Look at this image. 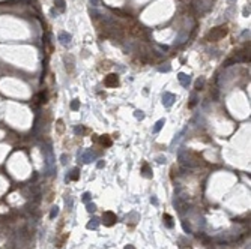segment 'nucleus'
<instances>
[{"instance_id": "7ed1b4c3", "label": "nucleus", "mask_w": 251, "mask_h": 249, "mask_svg": "<svg viewBox=\"0 0 251 249\" xmlns=\"http://www.w3.org/2000/svg\"><path fill=\"white\" fill-rule=\"evenodd\" d=\"M117 84H119V80H117L116 75H108L105 78V86L107 87H116Z\"/></svg>"}, {"instance_id": "f257e3e1", "label": "nucleus", "mask_w": 251, "mask_h": 249, "mask_svg": "<svg viewBox=\"0 0 251 249\" xmlns=\"http://www.w3.org/2000/svg\"><path fill=\"white\" fill-rule=\"evenodd\" d=\"M225 33H227V29H225V27H218V29H215L214 32H211V35H209V39H212V41H217V39L223 38Z\"/></svg>"}, {"instance_id": "20e7f679", "label": "nucleus", "mask_w": 251, "mask_h": 249, "mask_svg": "<svg viewBox=\"0 0 251 249\" xmlns=\"http://www.w3.org/2000/svg\"><path fill=\"white\" fill-rule=\"evenodd\" d=\"M101 144H102V146H107V147L111 146V140L108 138V135H104V137L101 138Z\"/></svg>"}, {"instance_id": "f03ea898", "label": "nucleus", "mask_w": 251, "mask_h": 249, "mask_svg": "<svg viewBox=\"0 0 251 249\" xmlns=\"http://www.w3.org/2000/svg\"><path fill=\"white\" fill-rule=\"evenodd\" d=\"M102 219H104V224L107 225V227H110V225H113V224H115V221H116V216L113 215L111 212H105V213H104V216H102Z\"/></svg>"}, {"instance_id": "39448f33", "label": "nucleus", "mask_w": 251, "mask_h": 249, "mask_svg": "<svg viewBox=\"0 0 251 249\" xmlns=\"http://www.w3.org/2000/svg\"><path fill=\"white\" fill-rule=\"evenodd\" d=\"M164 219L167 221V224H169V227H171V225H173V224H171V218H170L169 215H164Z\"/></svg>"}]
</instances>
